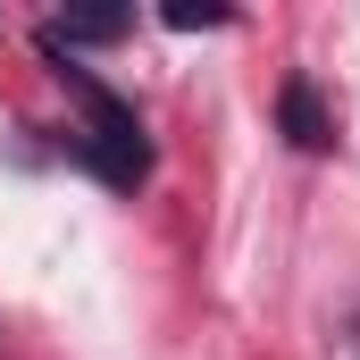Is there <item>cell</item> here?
<instances>
[{
  "instance_id": "cell-3",
  "label": "cell",
  "mask_w": 360,
  "mask_h": 360,
  "mask_svg": "<svg viewBox=\"0 0 360 360\" xmlns=\"http://www.w3.org/2000/svg\"><path fill=\"white\" fill-rule=\"evenodd\" d=\"M276 117H285L293 151H319V143H327V109H319V92H310V84H285V101H276Z\"/></svg>"
},
{
  "instance_id": "cell-4",
  "label": "cell",
  "mask_w": 360,
  "mask_h": 360,
  "mask_svg": "<svg viewBox=\"0 0 360 360\" xmlns=\"http://www.w3.org/2000/svg\"><path fill=\"white\" fill-rule=\"evenodd\" d=\"M168 25H176V34H193V25H226V8H210V0L193 8V0H176V8H168Z\"/></svg>"
},
{
  "instance_id": "cell-2",
  "label": "cell",
  "mask_w": 360,
  "mask_h": 360,
  "mask_svg": "<svg viewBox=\"0 0 360 360\" xmlns=\"http://www.w3.org/2000/svg\"><path fill=\"white\" fill-rule=\"evenodd\" d=\"M126 25H134L126 8H68V17H51V25H42V51H51V59H68L76 42H117Z\"/></svg>"
},
{
  "instance_id": "cell-1",
  "label": "cell",
  "mask_w": 360,
  "mask_h": 360,
  "mask_svg": "<svg viewBox=\"0 0 360 360\" xmlns=\"http://www.w3.org/2000/svg\"><path fill=\"white\" fill-rule=\"evenodd\" d=\"M59 84L84 101V168H92L101 184H117V193H134V184L151 176V143H143V117H134L117 92L101 84L92 68H76V59L59 68Z\"/></svg>"
}]
</instances>
